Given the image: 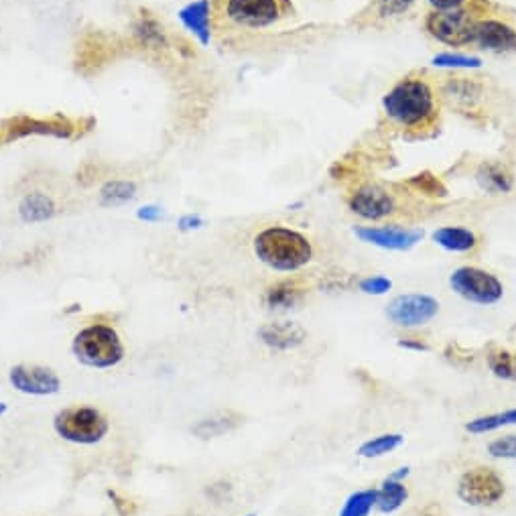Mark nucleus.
I'll return each mask as SVG.
<instances>
[{"instance_id": "1a4fd4ad", "label": "nucleus", "mask_w": 516, "mask_h": 516, "mask_svg": "<svg viewBox=\"0 0 516 516\" xmlns=\"http://www.w3.org/2000/svg\"><path fill=\"white\" fill-rule=\"evenodd\" d=\"M456 494L468 506L492 508L506 496V482L492 466H472L460 476Z\"/></svg>"}, {"instance_id": "2eb2a0df", "label": "nucleus", "mask_w": 516, "mask_h": 516, "mask_svg": "<svg viewBox=\"0 0 516 516\" xmlns=\"http://www.w3.org/2000/svg\"><path fill=\"white\" fill-rule=\"evenodd\" d=\"M114 49L116 47L102 33L84 35V39L78 43V49H76V70L82 76L98 74L104 66H108L110 57L114 55Z\"/></svg>"}, {"instance_id": "58836bf2", "label": "nucleus", "mask_w": 516, "mask_h": 516, "mask_svg": "<svg viewBox=\"0 0 516 516\" xmlns=\"http://www.w3.org/2000/svg\"><path fill=\"white\" fill-rule=\"evenodd\" d=\"M202 226H204V220H202L200 216H196V214H185V216H181L179 222H177V228H179L181 232H191V230H198V228H202Z\"/></svg>"}, {"instance_id": "9d476101", "label": "nucleus", "mask_w": 516, "mask_h": 516, "mask_svg": "<svg viewBox=\"0 0 516 516\" xmlns=\"http://www.w3.org/2000/svg\"><path fill=\"white\" fill-rule=\"evenodd\" d=\"M449 287L458 297L474 305H496L504 297L502 281L480 267H460L449 275Z\"/></svg>"}, {"instance_id": "393cba45", "label": "nucleus", "mask_w": 516, "mask_h": 516, "mask_svg": "<svg viewBox=\"0 0 516 516\" xmlns=\"http://www.w3.org/2000/svg\"><path fill=\"white\" fill-rule=\"evenodd\" d=\"M135 37L141 47L151 49V51H163L169 47L163 25L149 11H141L139 21L135 23Z\"/></svg>"}, {"instance_id": "a878e982", "label": "nucleus", "mask_w": 516, "mask_h": 516, "mask_svg": "<svg viewBox=\"0 0 516 516\" xmlns=\"http://www.w3.org/2000/svg\"><path fill=\"white\" fill-rule=\"evenodd\" d=\"M409 500V488L405 482H397L386 478L378 488H376V510L382 514H393L403 504Z\"/></svg>"}, {"instance_id": "72a5a7b5", "label": "nucleus", "mask_w": 516, "mask_h": 516, "mask_svg": "<svg viewBox=\"0 0 516 516\" xmlns=\"http://www.w3.org/2000/svg\"><path fill=\"white\" fill-rule=\"evenodd\" d=\"M443 356H445V360H447L451 366H456V368H468V366H472L474 360H476V352L466 350V348H464L462 344H458V342H449V344L445 346V350H443Z\"/></svg>"}, {"instance_id": "f8f14e48", "label": "nucleus", "mask_w": 516, "mask_h": 516, "mask_svg": "<svg viewBox=\"0 0 516 516\" xmlns=\"http://www.w3.org/2000/svg\"><path fill=\"white\" fill-rule=\"evenodd\" d=\"M439 301L427 293H403L386 305V317L403 330L427 326L439 313Z\"/></svg>"}, {"instance_id": "2f4dec72", "label": "nucleus", "mask_w": 516, "mask_h": 516, "mask_svg": "<svg viewBox=\"0 0 516 516\" xmlns=\"http://www.w3.org/2000/svg\"><path fill=\"white\" fill-rule=\"evenodd\" d=\"M433 66L451 70H478L482 68V59L468 53H439L433 57Z\"/></svg>"}, {"instance_id": "20e7f679", "label": "nucleus", "mask_w": 516, "mask_h": 516, "mask_svg": "<svg viewBox=\"0 0 516 516\" xmlns=\"http://www.w3.org/2000/svg\"><path fill=\"white\" fill-rule=\"evenodd\" d=\"M72 354L88 368L108 370L126 358V348L120 334L112 326L92 324L74 336Z\"/></svg>"}, {"instance_id": "423d86ee", "label": "nucleus", "mask_w": 516, "mask_h": 516, "mask_svg": "<svg viewBox=\"0 0 516 516\" xmlns=\"http://www.w3.org/2000/svg\"><path fill=\"white\" fill-rule=\"evenodd\" d=\"M53 431L76 445H96L110 431L108 417L92 405H74L55 413Z\"/></svg>"}, {"instance_id": "f257e3e1", "label": "nucleus", "mask_w": 516, "mask_h": 516, "mask_svg": "<svg viewBox=\"0 0 516 516\" xmlns=\"http://www.w3.org/2000/svg\"><path fill=\"white\" fill-rule=\"evenodd\" d=\"M382 110L395 126L421 139L439 124L441 96L427 74L413 72L384 94Z\"/></svg>"}, {"instance_id": "412c9836", "label": "nucleus", "mask_w": 516, "mask_h": 516, "mask_svg": "<svg viewBox=\"0 0 516 516\" xmlns=\"http://www.w3.org/2000/svg\"><path fill=\"white\" fill-rule=\"evenodd\" d=\"M57 214V204L49 193L35 189L25 193L19 202V216L25 224H41Z\"/></svg>"}, {"instance_id": "4468645a", "label": "nucleus", "mask_w": 516, "mask_h": 516, "mask_svg": "<svg viewBox=\"0 0 516 516\" xmlns=\"http://www.w3.org/2000/svg\"><path fill=\"white\" fill-rule=\"evenodd\" d=\"M354 234L370 246H376L382 250H395V252H407L415 248L425 236L421 228H405L399 224L356 226Z\"/></svg>"}, {"instance_id": "79ce46f5", "label": "nucleus", "mask_w": 516, "mask_h": 516, "mask_svg": "<svg viewBox=\"0 0 516 516\" xmlns=\"http://www.w3.org/2000/svg\"><path fill=\"white\" fill-rule=\"evenodd\" d=\"M409 474H411V468H409V466H403V468H397L389 478H391V480H397V482H405V480L409 478Z\"/></svg>"}, {"instance_id": "39448f33", "label": "nucleus", "mask_w": 516, "mask_h": 516, "mask_svg": "<svg viewBox=\"0 0 516 516\" xmlns=\"http://www.w3.org/2000/svg\"><path fill=\"white\" fill-rule=\"evenodd\" d=\"M346 206L354 216L372 224L391 220L403 212L401 193L395 187L376 181L354 185L346 196Z\"/></svg>"}, {"instance_id": "c03bdc74", "label": "nucleus", "mask_w": 516, "mask_h": 516, "mask_svg": "<svg viewBox=\"0 0 516 516\" xmlns=\"http://www.w3.org/2000/svg\"><path fill=\"white\" fill-rule=\"evenodd\" d=\"M9 411V407H7V403H0V417H3L5 413Z\"/></svg>"}, {"instance_id": "0eeeda50", "label": "nucleus", "mask_w": 516, "mask_h": 516, "mask_svg": "<svg viewBox=\"0 0 516 516\" xmlns=\"http://www.w3.org/2000/svg\"><path fill=\"white\" fill-rule=\"evenodd\" d=\"M488 0H474V3L460 11L449 13H435L431 11L425 17V31L431 35L437 43L449 45V47H466L474 45L476 35V23L482 11L486 9Z\"/></svg>"}, {"instance_id": "a19ab883", "label": "nucleus", "mask_w": 516, "mask_h": 516, "mask_svg": "<svg viewBox=\"0 0 516 516\" xmlns=\"http://www.w3.org/2000/svg\"><path fill=\"white\" fill-rule=\"evenodd\" d=\"M230 490H232V486L228 482H218V484H212L208 488V496L214 498L216 502H222L230 494Z\"/></svg>"}, {"instance_id": "c756f323", "label": "nucleus", "mask_w": 516, "mask_h": 516, "mask_svg": "<svg viewBox=\"0 0 516 516\" xmlns=\"http://www.w3.org/2000/svg\"><path fill=\"white\" fill-rule=\"evenodd\" d=\"M413 193L421 198H431V200H441L447 196V187L441 183L439 177H435L429 171H423L419 175H413L411 179H407L405 183Z\"/></svg>"}, {"instance_id": "7ed1b4c3", "label": "nucleus", "mask_w": 516, "mask_h": 516, "mask_svg": "<svg viewBox=\"0 0 516 516\" xmlns=\"http://www.w3.org/2000/svg\"><path fill=\"white\" fill-rule=\"evenodd\" d=\"M94 126H96L94 118L76 120L63 114H51L49 118L17 114L0 120V147L27 137H53V139L78 141L84 137V133H90Z\"/></svg>"}, {"instance_id": "4c0bfd02", "label": "nucleus", "mask_w": 516, "mask_h": 516, "mask_svg": "<svg viewBox=\"0 0 516 516\" xmlns=\"http://www.w3.org/2000/svg\"><path fill=\"white\" fill-rule=\"evenodd\" d=\"M397 346L409 352H431V344L421 336H403L397 340Z\"/></svg>"}, {"instance_id": "b1692460", "label": "nucleus", "mask_w": 516, "mask_h": 516, "mask_svg": "<svg viewBox=\"0 0 516 516\" xmlns=\"http://www.w3.org/2000/svg\"><path fill=\"white\" fill-rule=\"evenodd\" d=\"M484 360L488 370L506 382H516V350H508L498 342H490L484 348Z\"/></svg>"}, {"instance_id": "6ab92c4d", "label": "nucleus", "mask_w": 516, "mask_h": 516, "mask_svg": "<svg viewBox=\"0 0 516 516\" xmlns=\"http://www.w3.org/2000/svg\"><path fill=\"white\" fill-rule=\"evenodd\" d=\"M181 25L196 37L202 45H210L212 41V3L210 0H193L179 11Z\"/></svg>"}, {"instance_id": "5701e85b", "label": "nucleus", "mask_w": 516, "mask_h": 516, "mask_svg": "<svg viewBox=\"0 0 516 516\" xmlns=\"http://www.w3.org/2000/svg\"><path fill=\"white\" fill-rule=\"evenodd\" d=\"M415 0H372L368 13H364L366 25H391L411 13Z\"/></svg>"}, {"instance_id": "ea45409f", "label": "nucleus", "mask_w": 516, "mask_h": 516, "mask_svg": "<svg viewBox=\"0 0 516 516\" xmlns=\"http://www.w3.org/2000/svg\"><path fill=\"white\" fill-rule=\"evenodd\" d=\"M137 218L143 222H159L163 218V210L159 206H143L137 210Z\"/></svg>"}, {"instance_id": "c9c22d12", "label": "nucleus", "mask_w": 516, "mask_h": 516, "mask_svg": "<svg viewBox=\"0 0 516 516\" xmlns=\"http://www.w3.org/2000/svg\"><path fill=\"white\" fill-rule=\"evenodd\" d=\"M429 9L435 13H449V11H460L470 7L474 0H427Z\"/></svg>"}, {"instance_id": "6e6552de", "label": "nucleus", "mask_w": 516, "mask_h": 516, "mask_svg": "<svg viewBox=\"0 0 516 516\" xmlns=\"http://www.w3.org/2000/svg\"><path fill=\"white\" fill-rule=\"evenodd\" d=\"M289 0H220L218 15L238 29H267L289 13Z\"/></svg>"}, {"instance_id": "dca6fc26", "label": "nucleus", "mask_w": 516, "mask_h": 516, "mask_svg": "<svg viewBox=\"0 0 516 516\" xmlns=\"http://www.w3.org/2000/svg\"><path fill=\"white\" fill-rule=\"evenodd\" d=\"M258 340H261L267 348L275 350V352H289L295 350L299 346H303L309 338L307 330L295 321H269V324L261 326L256 332Z\"/></svg>"}, {"instance_id": "473e14b6", "label": "nucleus", "mask_w": 516, "mask_h": 516, "mask_svg": "<svg viewBox=\"0 0 516 516\" xmlns=\"http://www.w3.org/2000/svg\"><path fill=\"white\" fill-rule=\"evenodd\" d=\"M488 456L494 460H508L516 462V433H506L502 437H496L486 447Z\"/></svg>"}, {"instance_id": "ddd939ff", "label": "nucleus", "mask_w": 516, "mask_h": 516, "mask_svg": "<svg viewBox=\"0 0 516 516\" xmlns=\"http://www.w3.org/2000/svg\"><path fill=\"white\" fill-rule=\"evenodd\" d=\"M9 382L21 395L29 397H51L61 389L59 374L41 364H17L9 370Z\"/></svg>"}, {"instance_id": "9b49d317", "label": "nucleus", "mask_w": 516, "mask_h": 516, "mask_svg": "<svg viewBox=\"0 0 516 516\" xmlns=\"http://www.w3.org/2000/svg\"><path fill=\"white\" fill-rule=\"evenodd\" d=\"M474 45L490 53H516V15L498 13L486 5L476 23Z\"/></svg>"}, {"instance_id": "cd10ccee", "label": "nucleus", "mask_w": 516, "mask_h": 516, "mask_svg": "<svg viewBox=\"0 0 516 516\" xmlns=\"http://www.w3.org/2000/svg\"><path fill=\"white\" fill-rule=\"evenodd\" d=\"M403 443H405L403 433H382V435H376L372 439H366L358 447L356 454L360 458H366V460H376V458H382L386 454H391V451L399 449Z\"/></svg>"}, {"instance_id": "f3484780", "label": "nucleus", "mask_w": 516, "mask_h": 516, "mask_svg": "<svg viewBox=\"0 0 516 516\" xmlns=\"http://www.w3.org/2000/svg\"><path fill=\"white\" fill-rule=\"evenodd\" d=\"M309 293V285L303 279L289 277L269 285L263 293V303L271 311H289L299 307Z\"/></svg>"}, {"instance_id": "e433bc0d", "label": "nucleus", "mask_w": 516, "mask_h": 516, "mask_svg": "<svg viewBox=\"0 0 516 516\" xmlns=\"http://www.w3.org/2000/svg\"><path fill=\"white\" fill-rule=\"evenodd\" d=\"M106 494H108V498L112 500V506H114V510H116L118 516H133V514H137V504H135V502L126 500L124 496H120V494L114 492V490H108Z\"/></svg>"}, {"instance_id": "aec40b11", "label": "nucleus", "mask_w": 516, "mask_h": 516, "mask_svg": "<svg viewBox=\"0 0 516 516\" xmlns=\"http://www.w3.org/2000/svg\"><path fill=\"white\" fill-rule=\"evenodd\" d=\"M431 240L454 254H474L482 244L480 234L466 226H441L431 234Z\"/></svg>"}, {"instance_id": "a211bd4d", "label": "nucleus", "mask_w": 516, "mask_h": 516, "mask_svg": "<svg viewBox=\"0 0 516 516\" xmlns=\"http://www.w3.org/2000/svg\"><path fill=\"white\" fill-rule=\"evenodd\" d=\"M476 181L488 196H508L516 187V177L502 161H484L476 171Z\"/></svg>"}, {"instance_id": "7c9ffc66", "label": "nucleus", "mask_w": 516, "mask_h": 516, "mask_svg": "<svg viewBox=\"0 0 516 516\" xmlns=\"http://www.w3.org/2000/svg\"><path fill=\"white\" fill-rule=\"evenodd\" d=\"M376 508V488L352 492L338 516H368Z\"/></svg>"}, {"instance_id": "37998d69", "label": "nucleus", "mask_w": 516, "mask_h": 516, "mask_svg": "<svg viewBox=\"0 0 516 516\" xmlns=\"http://www.w3.org/2000/svg\"><path fill=\"white\" fill-rule=\"evenodd\" d=\"M80 309H82V307L76 303V305H72V309H63V313L68 315V313H76V311H80Z\"/></svg>"}, {"instance_id": "f704fd0d", "label": "nucleus", "mask_w": 516, "mask_h": 516, "mask_svg": "<svg viewBox=\"0 0 516 516\" xmlns=\"http://www.w3.org/2000/svg\"><path fill=\"white\" fill-rule=\"evenodd\" d=\"M358 289L364 293V295H374V297H380V295H386L391 289H393V281L389 277H382V275H372V277H364L358 281Z\"/></svg>"}, {"instance_id": "f03ea898", "label": "nucleus", "mask_w": 516, "mask_h": 516, "mask_svg": "<svg viewBox=\"0 0 516 516\" xmlns=\"http://www.w3.org/2000/svg\"><path fill=\"white\" fill-rule=\"evenodd\" d=\"M258 261L279 273H295L313 261L311 240L289 226L275 224L258 232L252 240Z\"/></svg>"}, {"instance_id": "c85d7f7f", "label": "nucleus", "mask_w": 516, "mask_h": 516, "mask_svg": "<svg viewBox=\"0 0 516 516\" xmlns=\"http://www.w3.org/2000/svg\"><path fill=\"white\" fill-rule=\"evenodd\" d=\"M514 425H516V407L476 417L466 423V431L472 435H486V433H492V431H498L504 427H514Z\"/></svg>"}, {"instance_id": "bb28decb", "label": "nucleus", "mask_w": 516, "mask_h": 516, "mask_svg": "<svg viewBox=\"0 0 516 516\" xmlns=\"http://www.w3.org/2000/svg\"><path fill=\"white\" fill-rule=\"evenodd\" d=\"M137 196V183L128 179H110L100 187V204L104 208H116L131 202Z\"/></svg>"}, {"instance_id": "a18cd8bd", "label": "nucleus", "mask_w": 516, "mask_h": 516, "mask_svg": "<svg viewBox=\"0 0 516 516\" xmlns=\"http://www.w3.org/2000/svg\"><path fill=\"white\" fill-rule=\"evenodd\" d=\"M246 516H256V514H246Z\"/></svg>"}, {"instance_id": "4be33fe9", "label": "nucleus", "mask_w": 516, "mask_h": 516, "mask_svg": "<svg viewBox=\"0 0 516 516\" xmlns=\"http://www.w3.org/2000/svg\"><path fill=\"white\" fill-rule=\"evenodd\" d=\"M244 423V415L238 411H218L210 417L200 419L191 427V433L200 439H216L220 435H226L230 431H236Z\"/></svg>"}]
</instances>
